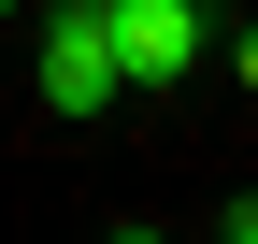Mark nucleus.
Instances as JSON below:
<instances>
[{"label":"nucleus","instance_id":"nucleus-1","mask_svg":"<svg viewBox=\"0 0 258 244\" xmlns=\"http://www.w3.org/2000/svg\"><path fill=\"white\" fill-rule=\"evenodd\" d=\"M101 43H115V86L215 72V15H201V0H101Z\"/></svg>","mask_w":258,"mask_h":244},{"label":"nucleus","instance_id":"nucleus-2","mask_svg":"<svg viewBox=\"0 0 258 244\" xmlns=\"http://www.w3.org/2000/svg\"><path fill=\"white\" fill-rule=\"evenodd\" d=\"M57 115H115V43H101V0H43V57H29Z\"/></svg>","mask_w":258,"mask_h":244},{"label":"nucleus","instance_id":"nucleus-3","mask_svg":"<svg viewBox=\"0 0 258 244\" xmlns=\"http://www.w3.org/2000/svg\"><path fill=\"white\" fill-rule=\"evenodd\" d=\"M0 15H15V0H0Z\"/></svg>","mask_w":258,"mask_h":244},{"label":"nucleus","instance_id":"nucleus-4","mask_svg":"<svg viewBox=\"0 0 258 244\" xmlns=\"http://www.w3.org/2000/svg\"><path fill=\"white\" fill-rule=\"evenodd\" d=\"M201 15H215V0H201Z\"/></svg>","mask_w":258,"mask_h":244}]
</instances>
